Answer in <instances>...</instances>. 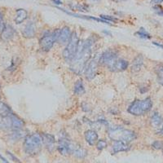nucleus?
Returning a JSON list of instances; mask_svg holds the SVG:
<instances>
[{"label": "nucleus", "mask_w": 163, "mask_h": 163, "mask_svg": "<svg viewBox=\"0 0 163 163\" xmlns=\"http://www.w3.org/2000/svg\"><path fill=\"white\" fill-rule=\"evenodd\" d=\"M59 29H55V31H53L52 33L47 32L46 34L42 36L41 37V39L39 41V44L41 48L45 51H50L52 48L53 45L55 42H57L58 37H59Z\"/></svg>", "instance_id": "obj_6"}, {"label": "nucleus", "mask_w": 163, "mask_h": 163, "mask_svg": "<svg viewBox=\"0 0 163 163\" xmlns=\"http://www.w3.org/2000/svg\"><path fill=\"white\" fill-rule=\"evenodd\" d=\"M23 147H24V152L28 155L33 156V155L37 154L42 148V141L41 135L37 133L28 134L24 138Z\"/></svg>", "instance_id": "obj_3"}, {"label": "nucleus", "mask_w": 163, "mask_h": 163, "mask_svg": "<svg viewBox=\"0 0 163 163\" xmlns=\"http://www.w3.org/2000/svg\"><path fill=\"white\" fill-rule=\"evenodd\" d=\"M71 30L70 28L68 26H64L63 27L62 29H59V37H58L57 42H59V44H65V43H68V42L69 41L71 37Z\"/></svg>", "instance_id": "obj_12"}, {"label": "nucleus", "mask_w": 163, "mask_h": 163, "mask_svg": "<svg viewBox=\"0 0 163 163\" xmlns=\"http://www.w3.org/2000/svg\"><path fill=\"white\" fill-rule=\"evenodd\" d=\"M113 1H125V0H113Z\"/></svg>", "instance_id": "obj_40"}, {"label": "nucleus", "mask_w": 163, "mask_h": 163, "mask_svg": "<svg viewBox=\"0 0 163 163\" xmlns=\"http://www.w3.org/2000/svg\"><path fill=\"white\" fill-rule=\"evenodd\" d=\"M155 73L158 83L163 86V64H159L155 67Z\"/></svg>", "instance_id": "obj_23"}, {"label": "nucleus", "mask_w": 163, "mask_h": 163, "mask_svg": "<svg viewBox=\"0 0 163 163\" xmlns=\"http://www.w3.org/2000/svg\"><path fill=\"white\" fill-rule=\"evenodd\" d=\"M94 40L90 37L82 42H79L77 51L73 60L71 61L70 69L73 73L81 74L82 71L85 70L86 64L91 55L92 45Z\"/></svg>", "instance_id": "obj_1"}, {"label": "nucleus", "mask_w": 163, "mask_h": 163, "mask_svg": "<svg viewBox=\"0 0 163 163\" xmlns=\"http://www.w3.org/2000/svg\"><path fill=\"white\" fill-rule=\"evenodd\" d=\"M98 64H99V58H93L90 62L87 63L86 68L84 70L85 77L87 80H92L95 78L96 75L97 68H98Z\"/></svg>", "instance_id": "obj_8"}, {"label": "nucleus", "mask_w": 163, "mask_h": 163, "mask_svg": "<svg viewBox=\"0 0 163 163\" xmlns=\"http://www.w3.org/2000/svg\"><path fill=\"white\" fill-rule=\"evenodd\" d=\"M23 136V132L20 130H13L11 134V139L13 140H18Z\"/></svg>", "instance_id": "obj_26"}, {"label": "nucleus", "mask_w": 163, "mask_h": 163, "mask_svg": "<svg viewBox=\"0 0 163 163\" xmlns=\"http://www.w3.org/2000/svg\"><path fill=\"white\" fill-rule=\"evenodd\" d=\"M143 64V57L142 55H138L133 59L131 64V72L134 73H138L141 70Z\"/></svg>", "instance_id": "obj_17"}, {"label": "nucleus", "mask_w": 163, "mask_h": 163, "mask_svg": "<svg viewBox=\"0 0 163 163\" xmlns=\"http://www.w3.org/2000/svg\"><path fill=\"white\" fill-rule=\"evenodd\" d=\"M162 149H163V148H162Z\"/></svg>", "instance_id": "obj_42"}, {"label": "nucleus", "mask_w": 163, "mask_h": 163, "mask_svg": "<svg viewBox=\"0 0 163 163\" xmlns=\"http://www.w3.org/2000/svg\"><path fill=\"white\" fill-rule=\"evenodd\" d=\"M40 135L42 138V143L44 144L45 147L48 149V151L52 152L55 147V139L54 135L47 133H42Z\"/></svg>", "instance_id": "obj_10"}, {"label": "nucleus", "mask_w": 163, "mask_h": 163, "mask_svg": "<svg viewBox=\"0 0 163 163\" xmlns=\"http://www.w3.org/2000/svg\"><path fill=\"white\" fill-rule=\"evenodd\" d=\"M73 145L65 138H61L58 141L57 149L61 155H68L72 153Z\"/></svg>", "instance_id": "obj_9"}, {"label": "nucleus", "mask_w": 163, "mask_h": 163, "mask_svg": "<svg viewBox=\"0 0 163 163\" xmlns=\"http://www.w3.org/2000/svg\"><path fill=\"white\" fill-rule=\"evenodd\" d=\"M11 113V108L2 102H0V118L5 117Z\"/></svg>", "instance_id": "obj_24"}, {"label": "nucleus", "mask_w": 163, "mask_h": 163, "mask_svg": "<svg viewBox=\"0 0 163 163\" xmlns=\"http://www.w3.org/2000/svg\"><path fill=\"white\" fill-rule=\"evenodd\" d=\"M152 147L155 149H161L163 148V143L161 141L156 140L152 143Z\"/></svg>", "instance_id": "obj_29"}, {"label": "nucleus", "mask_w": 163, "mask_h": 163, "mask_svg": "<svg viewBox=\"0 0 163 163\" xmlns=\"http://www.w3.org/2000/svg\"><path fill=\"white\" fill-rule=\"evenodd\" d=\"M152 44L156 45V46H159V47H161V48L163 49V43H159V42H152Z\"/></svg>", "instance_id": "obj_34"}, {"label": "nucleus", "mask_w": 163, "mask_h": 163, "mask_svg": "<svg viewBox=\"0 0 163 163\" xmlns=\"http://www.w3.org/2000/svg\"><path fill=\"white\" fill-rule=\"evenodd\" d=\"M0 159L2 160V162H3V163H9L8 161H7V160H6V159H5L4 157H3V156H2L1 154H0Z\"/></svg>", "instance_id": "obj_37"}, {"label": "nucleus", "mask_w": 163, "mask_h": 163, "mask_svg": "<svg viewBox=\"0 0 163 163\" xmlns=\"http://www.w3.org/2000/svg\"><path fill=\"white\" fill-rule=\"evenodd\" d=\"M107 147V143L104 139H99L96 142V148L98 150H103Z\"/></svg>", "instance_id": "obj_28"}, {"label": "nucleus", "mask_w": 163, "mask_h": 163, "mask_svg": "<svg viewBox=\"0 0 163 163\" xmlns=\"http://www.w3.org/2000/svg\"><path fill=\"white\" fill-rule=\"evenodd\" d=\"M4 21H3V18H2V13L0 12V33L2 32V30L4 28Z\"/></svg>", "instance_id": "obj_32"}, {"label": "nucleus", "mask_w": 163, "mask_h": 163, "mask_svg": "<svg viewBox=\"0 0 163 163\" xmlns=\"http://www.w3.org/2000/svg\"><path fill=\"white\" fill-rule=\"evenodd\" d=\"M14 34H15V29H13V27L10 24H5L4 28L1 32V39L7 42L14 37Z\"/></svg>", "instance_id": "obj_14"}, {"label": "nucleus", "mask_w": 163, "mask_h": 163, "mask_svg": "<svg viewBox=\"0 0 163 163\" xmlns=\"http://www.w3.org/2000/svg\"><path fill=\"white\" fill-rule=\"evenodd\" d=\"M163 2V0H152V3H155V4H158V3H161Z\"/></svg>", "instance_id": "obj_36"}, {"label": "nucleus", "mask_w": 163, "mask_h": 163, "mask_svg": "<svg viewBox=\"0 0 163 163\" xmlns=\"http://www.w3.org/2000/svg\"><path fill=\"white\" fill-rule=\"evenodd\" d=\"M153 8L155 9V11H156V13L157 15H161V16H163V9L162 7H160V6H155Z\"/></svg>", "instance_id": "obj_31"}, {"label": "nucleus", "mask_w": 163, "mask_h": 163, "mask_svg": "<svg viewBox=\"0 0 163 163\" xmlns=\"http://www.w3.org/2000/svg\"><path fill=\"white\" fill-rule=\"evenodd\" d=\"M160 134H161V136H163V126H162V127H161V130H160Z\"/></svg>", "instance_id": "obj_39"}, {"label": "nucleus", "mask_w": 163, "mask_h": 163, "mask_svg": "<svg viewBox=\"0 0 163 163\" xmlns=\"http://www.w3.org/2000/svg\"><path fill=\"white\" fill-rule=\"evenodd\" d=\"M108 133V137L113 141H123L126 143H130L137 137L134 131L121 126L109 128Z\"/></svg>", "instance_id": "obj_2"}, {"label": "nucleus", "mask_w": 163, "mask_h": 163, "mask_svg": "<svg viewBox=\"0 0 163 163\" xmlns=\"http://www.w3.org/2000/svg\"><path fill=\"white\" fill-rule=\"evenodd\" d=\"M103 33H105L106 35H108V36H112V33L109 32V31H107V30H104L103 31Z\"/></svg>", "instance_id": "obj_38"}, {"label": "nucleus", "mask_w": 163, "mask_h": 163, "mask_svg": "<svg viewBox=\"0 0 163 163\" xmlns=\"http://www.w3.org/2000/svg\"><path fill=\"white\" fill-rule=\"evenodd\" d=\"M152 101L150 98H145L143 99H136L133 101L128 107L127 111L130 114L134 116H141L152 108Z\"/></svg>", "instance_id": "obj_4"}, {"label": "nucleus", "mask_w": 163, "mask_h": 163, "mask_svg": "<svg viewBox=\"0 0 163 163\" xmlns=\"http://www.w3.org/2000/svg\"><path fill=\"white\" fill-rule=\"evenodd\" d=\"M37 27L35 23L33 21H29L27 23L22 29V35L25 38H33L35 37Z\"/></svg>", "instance_id": "obj_11"}, {"label": "nucleus", "mask_w": 163, "mask_h": 163, "mask_svg": "<svg viewBox=\"0 0 163 163\" xmlns=\"http://www.w3.org/2000/svg\"><path fill=\"white\" fill-rule=\"evenodd\" d=\"M162 117L158 112H153V114L152 115L151 119H150V123L151 126L154 128H157L161 126V124L162 123Z\"/></svg>", "instance_id": "obj_20"}, {"label": "nucleus", "mask_w": 163, "mask_h": 163, "mask_svg": "<svg viewBox=\"0 0 163 163\" xmlns=\"http://www.w3.org/2000/svg\"><path fill=\"white\" fill-rule=\"evenodd\" d=\"M85 139L90 145H95L98 141V134L94 130H88L85 132Z\"/></svg>", "instance_id": "obj_18"}, {"label": "nucleus", "mask_w": 163, "mask_h": 163, "mask_svg": "<svg viewBox=\"0 0 163 163\" xmlns=\"http://www.w3.org/2000/svg\"><path fill=\"white\" fill-rule=\"evenodd\" d=\"M11 128L12 130H21L24 126V122L22 119L17 117L14 113H11Z\"/></svg>", "instance_id": "obj_16"}, {"label": "nucleus", "mask_w": 163, "mask_h": 163, "mask_svg": "<svg viewBox=\"0 0 163 163\" xmlns=\"http://www.w3.org/2000/svg\"><path fill=\"white\" fill-rule=\"evenodd\" d=\"M72 153H73V155L78 158H84L87 154V152L83 148H81L80 146H77V147L73 146Z\"/></svg>", "instance_id": "obj_22"}, {"label": "nucleus", "mask_w": 163, "mask_h": 163, "mask_svg": "<svg viewBox=\"0 0 163 163\" xmlns=\"http://www.w3.org/2000/svg\"><path fill=\"white\" fill-rule=\"evenodd\" d=\"M128 66H129V63L127 60L123 59H117L108 69L112 72H121V71L126 70Z\"/></svg>", "instance_id": "obj_13"}, {"label": "nucleus", "mask_w": 163, "mask_h": 163, "mask_svg": "<svg viewBox=\"0 0 163 163\" xmlns=\"http://www.w3.org/2000/svg\"><path fill=\"white\" fill-rule=\"evenodd\" d=\"M92 1H99V0H92Z\"/></svg>", "instance_id": "obj_41"}, {"label": "nucleus", "mask_w": 163, "mask_h": 163, "mask_svg": "<svg viewBox=\"0 0 163 163\" xmlns=\"http://www.w3.org/2000/svg\"><path fill=\"white\" fill-rule=\"evenodd\" d=\"M99 18L102 19V20H105L107 22L110 23V22H117L118 21V19L115 16H112V15H99Z\"/></svg>", "instance_id": "obj_27"}, {"label": "nucleus", "mask_w": 163, "mask_h": 163, "mask_svg": "<svg viewBox=\"0 0 163 163\" xmlns=\"http://www.w3.org/2000/svg\"><path fill=\"white\" fill-rule=\"evenodd\" d=\"M7 155H8L9 156H10V157H11V159H12V160H13L14 161H15V162H17V163H21L20 161V160H19V159L17 158V157H16V156H14L13 154H12V153H11V152H8V151H7Z\"/></svg>", "instance_id": "obj_33"}, {"label": "nucleus", "mask_w": 163, "mask_h": 163, "mask_svg": "<svg viewBox=\"0 0 163 163\" xmlns=\"http://www.w3.org/2000/svg\"><path fill=\"white\" fill-rule=\"evenodd\" d=\"M130 148V145L128 143L123 142V141H113L112 144V152L113 154L120 152L127 151Z\"/></svg>", "instance_id": "obj_15"}, {"label": "nucleus", "mask_w": 163, "mask_h": 163, "mask_svg": "<svg viewBox=\"0 0 163 163\" xmlns=\"http://www.w3.org/2000/svg\"><path fill=\"white\" fill-rule=\"evenodd\" d=\"M52 2L54 4H57V5H61L62 2L60 0H52Z\"/></svg>", "instance_id": "obj_35"}, {"label": "nucleus", "mask_w": 163, "mask_h": 163, "mask_svg": "<svg viewBox=\"0 0 163 163\" xmlns=\"http://www.w3.org/2000/svg\"><path fill=\"white\" fill-rule=\"evenodd\" d=\"M73 91L74 94L77 95H82L85 94L86 90H85V86L82 80H77L76 81L74 84V87H73Z\"/></svg>", "instance_id": "obj_21"}, {"label": "nucleus", "mask_w": 163, "mask_h": 163, "mask_svg": "<svg viewBox=\"0 0 163 163\" xmlns=\"http://www.w3.org/2000/svg\"><path fill=\"white\" fill-rule=\"evenodd\" d=\"M16 62H17V59H15V58H13L12 61H11V65L7 68V69H8V70H14L15 68V67H16V64H17Z\"/></svg>", "instance_id": "obj_30"}, {"label": "nucleus", "mask_w": 163, "mask_h": 163, "mask_svg": "<svg viewBox=\"0 0 163 163\" xmlns=\"http://www.w3.org/2000/svg\"><path fill=\"white\" fill-rule=\"evenodd\" d=\"M135 35L141 37V38H144V39H149V38H151V35L143 28H140L139 30L135 33Z\"/></svg>", "instance_id": "obj_25"}, {"label": "nucleus", "mask_w": 163, "mask_h": 163, "mask_svg": "<svg viewBox=\"0 0 163 163\" xmlns=\"http://www.w3.org/2000/svg\"><path fill=\"white\" fill-rule=\"evenodd\" d=\"M27 17H28V13H27L26 10L22 8L17 9L16 10V15H15L14 20H15V24H20L24 22V20L27 19Z\"/></svg>", "instance_id": "obj_19"}, {"label": "nucleus", "mask_w": 163, "mask_h": 163, "mask_svg": "<svg viewBox=\"0 0 163 163\" xmlns=\"http://www.w3.org/2000/svg\"><path fill=\"white\" fill-rule=\"evenodd\" d=\"M79 44V38L76 32H73L71 37L67 43V46L63 51V57L68 62H71L74 58L77 51V47Z\"/></svg>", "instance_id": "obj_5"}, {"label": "nucleus", "mask_w": 163, "mask_h": 163, "mask_svg": "<svg viewBox=\"0 0 163 163\" xmlns=\"http://www.w3.org/2000/svg\"><path fill=\"white\" fill-rule=\"evenodd\" d=\"M117 59V52L115 50L112 49H108L104 52L101 54V55H99V63L102 64L103 65H105L108 69L112 65V64L114 63Z\"/></svg>", "instance_id": "obj_7"}]
</instances>
